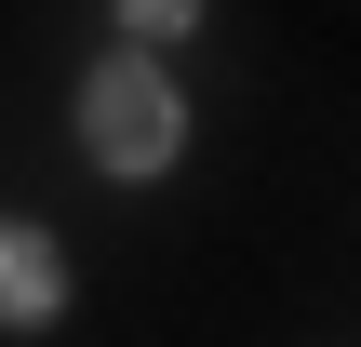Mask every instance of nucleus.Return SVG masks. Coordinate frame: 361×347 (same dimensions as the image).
<instances>
[{"label": "nucleus", "instance_id": "obj_1", "mask_svg": "<svg viewBox=\"0 0 361 347\" xmlns=\"http://www.w3.org/2000/svg\"><path fill=\"white\" fill-rule=\"evenodd\" d=\"M174 134H188V107H174V80L147 67V53H107L94 80H80V147H94V174H161L174 160Z\"/></svg>", "mask_w": 361, "mask_h": 347}, {"label": "nucleus", "instance_id": "obj_2", "mask_svg": "<svg viewBox=\"0 0 361 347\" xmlns=\"http://www.w3.org/2000/svg\"><path fill=\"white\" fill-rule=\"evenodd\" d=\"M67 308V254L40 227H0V321H54Z\"/></svg>", "mask_w": 361, "mask_h": 347}, {"label": "nucleus", "instance_id": "obj_3", "mask_svg": "<svg viewBox=\"0 0 361 347\" xmlns=\"http://www.w3.org/2000/svg\"><path fill=\"white\" fill-rule=\"evenodd\" d=\"M188 13H201V0H121V27H134V40H174Z\"/></svg>", "mask_w": 361, "mask_h": 347}]
</instances>
